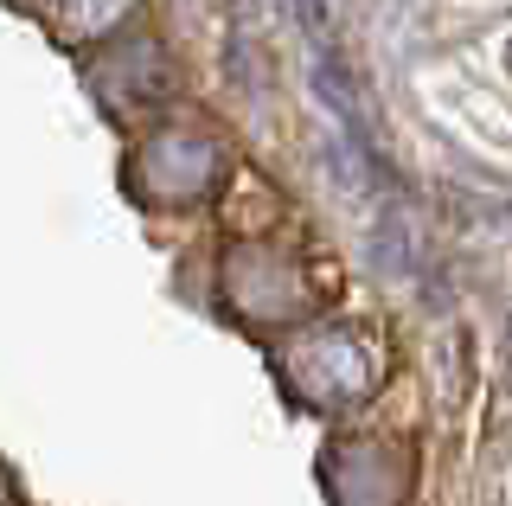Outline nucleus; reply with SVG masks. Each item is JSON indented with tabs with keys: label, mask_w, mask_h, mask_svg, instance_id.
Returning <instances> with one entry per match:
<instances>
[{
	"label": "nucleus",
	"mask_w": 512,
	"mask_h": 506,
	"mask_svg": "<svg viewBox=\"0 0 512 506\" xmlns=\"http://www.w3.org/2000/svg\"><path fill=\"white\" fill-rule=\"evenodd\" d=\"M288 385H295L301 404L314 410H340L346 398H359L372 385V366H365L359 340L340 334V327H314L288 346Z\"/></svg>",
	"instance_id": "f257e3e1"
},
{
	"label": "nucleus",
	"mask_w": 512,
	"mask_h": 506,
	"mask_svg": "<svg viewBox=\"0 0 512 506\" xmlns=\"http://www.w3.org/2000/svg\"><path fill=\"white\" fill-rule=\"evenodd\" d=\"M218 180V148L199 129H160L135 154V186L160 205H186Z\"/></svg>",
	"instance_id": "f03ea898"
},
{
	"label": "nucleus",
	"mask_w": 512,
	"mask_h": 506,
	"mask_svg": "<svg viewBox=\"0 0 512 506\" xmlns=\"http://www.w3.org/2000/svg\"><path fill=\"white\" fill-rule=\"evenodd\" d=\"M224 289H231V308L250 314V321H295L308 308V289H301V270L288 257L263 244H237L231 263H224Z\"/></svg>",
	"instance_id": "7ed1b4c3"
},
{
	"label": "nucleus",
	"mask_w": 512,
	"mask_h": 506,
	"mask_svg": "<svg viewBox=\"0 0 512 506\" xmlns=\"http://www.w3.org/2000/svg\"><path fill=\"white\" fill-rule=\"evenodd\" d=\"M327 494L340 506H397L404 500V455L384 436H352L327 455Z\"/></svg>",
	"instance_id": "20e7f679"
},
{
	"label": "nucleus",
	"mask_w": 512,
	"mask_h": 506,
	"mask_svg": "<svg viewBox=\"0 0 512 506\" xmlns=\"http://www.w3.org/2000/svg\"><path fill=\"white\" fill-rule=\"evenodd\" d=\"M96 84H103V97L116 109L160 103L167 97V65H160V52L148 39H135V45H122V52H109L103 65H96Z\"/></svg>",
	"instance_id": "39448f33"
},
{
	"label": "nucleus",
	"mask_w": 512,
	"mask_h": 506,
	"mask_svg": "<svg viewBox=\"0 0 512 506\" xmlns=\"http://www.w3.org/2000/svg\"><path fill=\"white\" fill-rule=\"evenodd\" d=\"M128 7H135V0H64V26H71L77 39H96V33H116L128 20Z\"/></svg>",
	"instance_id": "423d86ee"
},
{
	"label": "nucleus",
	"mask_w": 512,
	"mask_h": 506,
	"mask_svg": "<svg viewBox=\"0 0 512 506\" xmlns=\"http://www.w3.org/2000/svg\"><path fill=\"white\" fill-rule=\"evenodd\" d=\"M295 7H301V20H308V33L327 39V7H320V0H295Z\"/></svg>",
	"instance_id": "0eeeda50"
}]
</instances>
